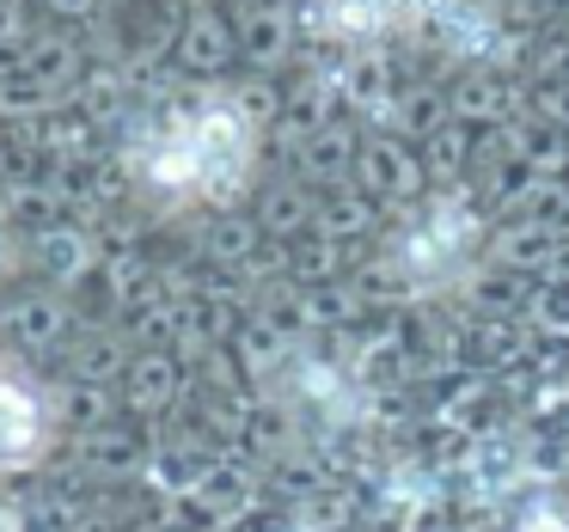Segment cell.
<instances>
[{
    "mask_svg": "<svg viewBox=\"0 0 569 532\" xmlns=\"http://www.w3.org/2000/svg\"><path fill=\"white\" fill-rule=\"evenodd\" d=\"M184 7L178 0H104L99 19H92V38L111 56V68L123 74H148L166 56L178 50V31H184Z\"/></svg>",
    "mask_w": 569,
    "mask_h": 532,
    "instance_id": "1",
    "label": "cell"
},
{
    "mask_svg": "<svg viewBox=\"0 0 569 532\" xmlns=\"http://www.w3.org/2000/svg\"><path fill=\"white\" fill-rule=\"evenodd\" d=\"M184 129H190L197 160H202V190H209V197H233V190L246 184L251 160H258V129L233 111L227 92H214L197 111H184Z\"/></svg>",
    "mask_w": 569,
    "mask_h": 532,
    "instance_id": "2",
    "label": "cell"
},
{
    "mask_svg": "<svg viewBox=\"0 0 569 532\" xmlns=\"http://www.w3.org/2000/svg\"><path fill=\"white\" fill-rule=\"evenodd\" d=\"M178 68H184L190 80H221L227 68L239 62V31L233 19L221 13V7H197V13L184 19V31H178Z\"/></svg>",
    "mask_w": 569,
    "mask_h": 532,
    "instance_id": "3",
    "label": "cell"
},
{
    "mask_svg": "<svg viewBox=\"0 0 569 532\" xmlns=\"http://www.w3.org/2000/svg\"><path fill=\"white\" fill-rule=\"evenodd\" d=\"M239 31V62H251V74H276L300 43V13L295 7H258V13H233Z\"/></svg>",
    "mask_w": 569,
    "mask_h": 532,
    "instance_id": "4",
    "label": "cell"
},
{
    "mask_svg": "<svg viewBox=\"0 0 569 532\" xmlns=\"http://www.w3.org/2000/svg\"><path fill=\"white\" fill-rule=\"evenodd\" d=\"M356 165H361V184L380 202H405V197H417V184H422V153H410L398 135L361 141Z\"/></svg>",
    "mask_w": 569,
    "mask_h": 532,
    "instance_id": "5",
    "label": "cell"
},
{
    "mask_svg": "<svg viewBox=\"0 0 569 532\" xmlns=\"http://www.w3.org/2000/svg\"><path fill=\"white\" fill-rule=\"evenodd\" d=\"M453 117L459 123H515L520 111V80L502 74V68H471L466 80L453 87Z\"/></svg>",
    "mask_w": 569,
    "mask_h": 532,
    "instance_id": "6",
    "label": "cell"
},
{
    "mask_svg": "<svg viewBox=\"0 0 569 532\" xmlns=\"http://www.w3.org/2000/svg\"><path fill=\"white\" fill-rule=\"evenodd\" d=\"M26 80L74 99V87L87 80V50H80V38H68V31H38V38H31V56H26Z\"/></svg>",
    "mask_w": 569,
    "mask_h": 532,
    "instance_id": "7",
    "label": "cell"
},
{
    "mask_svg": "<svg viewBox=\"0 0 569 532\" xmlns=\"http://www.w3.org/2000/svg\"><path fill=\"white\" fill-rule=\"evenodd\" d=\"M471 239H478V221H471L466 209H435L429 221L417 227V239H410V258H417L422 270H441V263L466 258Z\"/></svg>",
    "mask_w": 569,
    "mask_h": 532,
    "instance_id": "8",
    "label": "cell"
},
{
    "mask_svg": "<svg viewBox=\"0 0 569 532\" xmlns=\"http://www.w3.org/2000/svg\"><path fill=\"white\" fill-rule=\"evenodd\" d=\"M43 416H38V398L19 392L13 380H0V465H19V459L38 446Z\"/></svg>",
    "mask_w": 569,
    "mask_h": 532,
    "instance_id": "9",
    "label": "cell"
},
{
    "mask_svg": "<svg viewBox=\"0 0 569 532\" xmlns=\"http://www.w3.org/2000/svg\"><path fill=\"white\" fill-rule=\"evenodd\" d=\"M471 160V123H459V117H447L435 135H422V172L435 178H453L459 165Z\"/></svg>",
    "mask_w": 569,
    "mask_h": 532,
    "instance_id": "10",
    "label": "cell"
},
{
    "mask_svg": "<svg viewBox=\"0 0 569 532\" xmlns=\"http://www.w3.org/2000/svg\"><path fill=\"white\" fill-rule=\"evenodd\" d=\"M227 99H233V111L246 117L251 129H263L270 117H282V87H276V74H246V80H233L227 87Z\"/></svg>",
    "mask_w": 569,
    "mask_h": 532,
    "instance_id": "11",
    "label": "cell"
},
{
    "mask_svg": "<svg viewBox=\"0 0 569 532\" xmlns=\"http://www.w3.org/2000/svg\"><path fill=\"white\" fill-rule=\"evenodd\" d=\"M356 135H349L343 123H325V129H312L307 135V165L312 172H343V165H356Z\"/></svg>",
    "mask_w": 569,
    "mask_h": 532,
    "instance_id": "12",
    "label": "cell"
},
{
    "mask_svg": "<svg viewBox=\"0 0 569 532\" xmlns=\"http://www.w3.org/2000/svg\"><path fill=\"white\" fill-rule=\"evenodd\" d=\"M38 251H43V263H50L56 275H80V270L92 263V245L74 233V227H56V233H43Z\"/></svg>",
    "mask_w": 569,
    "mask_h": 532,
    "instance_id": "13",
    "label": "cell"
},
{
    "mask_svg": "<svg viewBox=\"0 0 569 532\" xmlns=\"http://www.w3.org/2000/svg\"><path fill=\"white\" fill-rule=\"evenodd\" d=\"M13 324L26 337H56V331H62V312H56L50 300H26V307L13 312Z\"/></svg>",
    "mask_w": 569,
    "mask_h": 532,
    "instance_id": "14",
    "label": "cell"
},
{
    "mask_svg": "<svg viewBox=\"0 0 569 532\" xmlns=\"http://www.w3.org/2000/svg\"><path fill=\"white\" fill-rule=\"evenodd\" d=\"M0 38H38V26H31V0H0Z\"/></svg>",
    "mask_w": 569,
    "mask_h": 532,
    "instance_id": "15",
    "label": "cell"
},
{
    "mask_svg": "<svg viewBox=\"0 0 569 532\" xmlns=\"http://www.w3.org/2000/svg\"><path fill=\"white\" fill-rule=\"evenodd\" d=\"M50 19H62V26H87V19H99L104 0H38Z\"/></svg>",
    "mask_w": 569,
    "mask_h": 532,
    "instance_id": "16",
    "label": "cell"
},
{
    "mask_svg": "<svg viewBox=\"0 0 569 532\" xmlns=\"http://www.w3.org/2000/svg\"><path fill=\"white\" fill-rule=\"evenodd\" d=\"M532 104H539V111L551 117V123H569V80H545Z\"/></svg>",
    "mask_w": 569,
    "mask_h": 532,
    "instance_id": "17",
    "label": "cell"
},
{
    "mask_svg": "<svg viewBox=\"0 0 569 532\" xmlns=\"http://www.w3.org/2000/svg\"><path fill=\"white\" fill-rule=\"evenodd\" d=\"M26 56H31V38H0V80L26 74Z\"/></svg>",
    "mask_w": 569,
    "mask_h": 532,
    "instance_id": "18",
    "label": "cell"
},
{
    "mask_svg": "<svg viewBox=\"0 0 569 532\" xmlns=\"http://www.w3.org/2000/svg\"><path fill=\"white\" fill-rule=\"evenodd\" d=\"M300 214H307V202H300V197H276V202H270V221H276V227H295Z\"/></svg>",
    "mask_w": 569,
    "mask_h": 532,
    "instance_id": "19",
    "label": "cell"
},
{
    "mask_svg": "<svg viewBox=\"0 0 569 532\" xmlns=\"http://www.w3.org/2000/svg\"><path fill=\"white\" fill-rule=\"evenodd\" d=\"M527 532H569V526H563L557 514H532V520H527Z\"/></svg>",
    "mask_w": 569,
    "mask_h": 532,
    "instance_id": "20",
    "label": "cell"
},
{
    "mask_svg": "<svg viewBox=\"0 0 569 532\" xmlns=\"http://www.w3.org/2000/svg\"><path fill=\"white\" fill-rule=\"evenodd\" d=\"M258 7H282V0H233V13H258Z\"/></svg>",
    "mask_w": 569,
    "mask_h": 532,
    "instance_id": "21",
    "label": "cell"
},
{
    "mask_svg": "<svg viewBox=\"0 0 569 532\" xmlns=\"http://www.w3.org/2000/svg\"><path fill=\"white\" fill-rule=\"evenodd\" d=\"M178 7H184V13H197V7H214V0H178Z\"/></svg>",
    "mask_w": 569,
    "mask_h": 532,
    "instance_id": "22",
    "label": "cell"
}]
</instances>
